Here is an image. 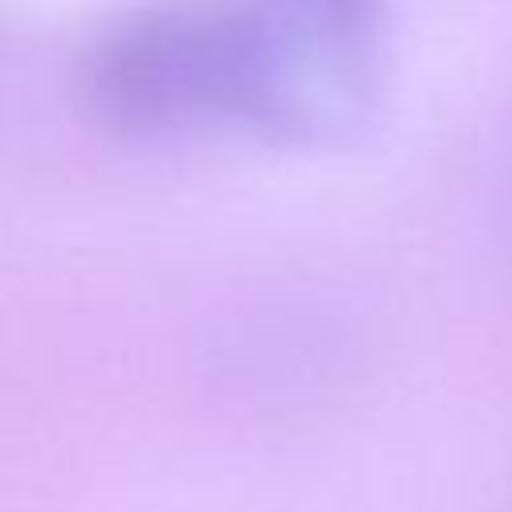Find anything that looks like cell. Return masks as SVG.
Here are the masks:
<instances>
[{
	"instance_id": "cell-1",
	"label": "cell",
	"mask_w": 512,
	"mask_h": 512,
	"mask_svg": "<svg viewBox=\"0 0 512 512\" xmlns=\"http://www.w3.org/2000/svg\"><path fill=\"white\" fill-rule=\"evenodd\" d=\"M388 0H240L216 8V132L340 148L384 112Z\"/></svg>"
}]
</instances>
